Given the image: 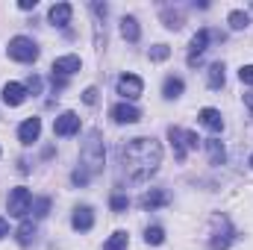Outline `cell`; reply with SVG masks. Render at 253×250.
Returning <instances> with one entry per match:
<instances>
[{
    "instance_id": "1",
    "label": "cell",
    "mask_w": 253,
    "mask_h": 250,
    "mask_svg": "<svg viewBox=\"0 0 253 250\" xmlns=\"http://www.w3.org/2000/svg\"><path fill=\"white\" fill-rule=\"evenodd\" d=\"M118 165H121V174L129 183H144L162 165V144L150 135L129 138L126 144L118 147Z\"/></svg>"
},
{
    "instance_id": "2",
    "label": "cell",
    "mask_w": 253,
    "mask_h": 250,
    "mask_svg": "<svg viewBox=\"0 0 253 250\" xmlns=\"http://www.w3.org/2000/svg\"><path fill=\"white\" fill-rule=\"evenodd\" d=\"M103 138H100V129H88V135H85V141H83V147H80V168L88 174V177H94V174H100L103 171Z\"/></svg>"
},
{
    "instance_id": "3",
    "label": "cell",
    "mask_w": 253,
    "mask_h": 250,
    "mask_svg": "<svg viewBox=\"0 0 253 250\" xmlns=\"http://www.w3.org/2000/svg\"><path fill=\"white\" fill-rule=\"evenodd\" d=\"M233 239H236V230H233V224H230V218L227 215H212V239H209V248L212 250H227L233 245Z\"/></svg>"
},
{
    "instance_id": "4",
    "label": "cell",
    "mask_w": 253,
    "mask_h": 250,
    "mask_svg": "<svg viewBox=\"0 0 253 250\" xmlns=\"http://www.w3.org/2000/svg\"><path fill=\"white\" fill-rule=\"evenodd\" d=\"M168 138H171V144H174V156H177V162H186L189 150H197V144H200L197 132H191V129H180V126H171V129H168Z\"/></svg>"
},
{
    "instance_id": "5",
    "label": "cell",
    "mask_w": 253,
    "mask_h": 250,
    "mask_svg": "<svg viewBox=\"0 0 253 250\" xmlns=\"http://www.w3.org/2000/svg\"><path fill=\"white\" fill-rule=\"evenodd\" d=\"M9 56L15 62H36L39 59V44L33 39H27V36H15L9 42Z\"/></svg>"
},
{
    "instance_id": "6",
    "label": "cell",
    "mask_w": 253,
    "mask_h": 250,
    "mask_svg": "<svg viewBox=\"0 0 253 250\" xmlns=\"http://www.w3.org/2000/svg\"><path fill=\"white\" fill-rule=\"evenodd\" d=\"M6 206H9V215H12V218H27V212L33 209V194H30V188H24V186L12 188Z\"/></svg>"
},
{
    "instance_id": "7",
    "label": "cell",
    "mask_w": 253,
    "mask_h": 250,
    "mask_svg": "<svg viewBox=\"0 0 253 250\" xmlns=\"http://www.w3.org/2000/svg\"><path fill=\"white\" fill-rule=\"evenodd\" d=\"M168 203H171V194H168L165 188H150V191H144V194L138 197V206L147 209V212H153V209H159V206H168Z\"/></svg>"
},
{
    "instance_id": "8",
    "label": "cell",
    "mask_w": 253,
    "mask_h": 250,
    "mask_svg": "<svg viewBox=\"0 0 253 250\" xmlns=\"http://www.w3.org/2000/svg\"><path fill=\"white\" fill-rule=\"evenodd\" d=\"M141 91H144L141 77H135V74H124V77L118 80V94H121V97H126V100H135Z\"/></svg>"
},
{
    "instance_id": "9",
    "label": "cell",
    "mask_w": 253,
    "mask_h": 250,
    "mask_svg": "<svg viewBox=\"0 0 253 250\" xmlns=\"http://www.w3.org/2000/svg\"><path fill=\"white\" fill-rule=\"evenodd\" d=\"M80 132V115L77 112H62L56 121H53V135H74Z\"/></svg>"
},
{
    "instance_id": "10",
    "label": "cell",
    "mask_w": 253,
    "mask_h": 250,
    "mask_svg": "<svg viewBox=\"0 0 253 250\" xmlns=\"http://www.w3.org/2000/svg\"><path fill=\"white\" fill-rule=\"evenodd\" d=\"M71 227L80 230V233H88V230L94 227V212H91V206H77L74 215H71Z\"/></svg>"
},
{
    "instance_id": "11",
    "label": "cell",
    "mask_w": 253,
    "mask_h": 250,
    "mask_svg": "<svg viewBox=\"0 0 253 250\" xmlns=\"http://www.w3.org/2000/svg\"><path fill=\"white\" fill-rule=\"evenodd\" d=\"M209 39H212V33H209V30H197V33H194V39H191V47H189V65H191V68L200 62V53L206 50Z\"/></svg>"
},
{
    "instance_id": "12",
    "label": "cell",
    "mask_w": 253,
    "mask_h": 250,
    "mask_svg": "<svg viewBox=\"0 0 253 250\" xmlns=\"http://www.w3.org/2000/svg\"><path fill=\"white\" fill-rule=\"evenodd\" d=\"M112 121L115 124H135L138 118H141V112L132 106V103H118V106H112Z\"/></svg>"
},
{
    "instance_id": "13",
    "label": "cell",
    "mask_w": 253,
    "mask_h": 250,
    "mask_svg": "<svg viewBox=\"0 0 253 250\" xmlns=\"http://www.w3.org/2000/svg\"><path fill=\"white\" fill-rule=\"evenodd\" d=\"M27 100V85L21 83H6L3 85V103L6 106H21Z\"/></svg>"
},
{
    "instance_id": "14",
    "label": "cell",
    "mask_w": 253,
    "mask_h": 250,
    "mask_svg": "<svg viewBox=\"0 0 253 250\" xmlns=\"http://www.w3.org/2000/svg\"><path fill=\"white\" fill-rule=\"evenodd\" d=\"M39 132H42V118H27L24 124L18 126V138H21V144H33V141H39Z\"/></svg>"
},
{
    "instance_id": "15",
    "label": "cell",
    "mask_w": 253,
    "mask_h": 250,
    "mask_svg": "<svg viewBox=\"0 0 253 250\" xmlns=\"http://www.w3.org/2000/svg\"><path fill=\"white\" fill-rule=\"evenodd\" d=\"M71 15H74V6H71V3H53L47 18H50L53 27H68V24H71Z\"/></svg>"
},
{
    "instance_id": "16",
    "label": "cell",
    "mask_w": 253,
    "mask_h": 250,
    "mask_svg": "<svg viewBox=\"0 0 253 250\" xmlns=\"http://www.w3.org/2000/svg\"><path fill=\"white\" fill-rule=\"evenodd\" d=\"M83 68V62H80V56H59L56 62H53V74H59V77H71V74H77Z\"/></svg>"
},
{
    "instance_id": "17",
    "label": "cell",
    "mask_w": 253,
    "mask_h": 250,
    "mask_svg": "<svg viewBox=\"0 0 253 250\" xmlns=\"http://www.w3.org/2000/svg\"><path fill=\"white\" fill-rule=\"evenodd\" d=\"M197 118H200V124L209 126L212 132H221V129H224V118H221V112H218V109H212V106L200 109V115H197Z\"/></svg>"
},
{
    "instance_id": "18",
    "label": "cell",
    "mask_w": 253,
    "mask_h": 250,
    "mask_svg": "<svg viewBox=\"0 0 253 250\" xmlns=\"http://www.w3.org/2000/svg\"><path fill=\"white\" fill-rule=\"evenodd\" d=\"M183 88H186V83H183L180 77H165L162 97H165V100H174V97H180V94H183Z\"/></svg>"
},
{
    "instance_id": "19",
    "label": "cell",
    "mask_w": 253,
    "mask_h": 250,
    "mask_svg": "<svg viewBox=\"0 0 253 250\" xmlns=\"http://www.w3.org/2000/svg\"><path fill=\"white\" fill-rule=\"evenodd\" d=\"M206 83H209V88H224V83H227V77H224V65L221 62H215V65H209V71H206Z\"/></svg>"
},
{
    "instance_id": "20",
    "label": "cell",
    "mask_w": 253,
    "mask_h": 250,
    "mask_svg": "<svg viewBox=\"0 0 253 250\" xmlns=\"http://www.w3.org/2000/svg\"><path fill=\"white\" fill-rule=\"evenodd\" d=\"M121 36H124L126 42H138V39H141L138 21H135L132 15H126V18H121Z\"/></svg>"
},
{
    "instance_id": "21",
    "label": "cell",
    "mask_w": 253,
    "mask_h": 250,
    "mask_svg": "<svg viewBox=\"0 0 253 250\" xmlns=\"http://www.w3.org/2000/svg\"><path fill=\"white\" fill-rule=\"evenodd\" d=\"M206 150H209V162H212V165H224L227 150H224V144H221L218 138H209V141H206Z\"/></svg>"
},
{
    "instance_id": "22",
    "label": "cell",
    "mask_w": 253,
    "mask_h": 250,
    "mask_svg": "<svg viewBox=\"0 0 253 250\" xmlns=\"http://www.w3.org/2000/svg\"><path fill=\"white\" fill-rule=\"evenodd\" d=\"M15 239H18V245H21V248H27V245H33V239H36V224H33V221H24V224L18 227V233H15Z\"/></svg>"
},
{
    "instance_id": "23",
    "label": "cell",
    "mask_w": 253,
    "mask_h": 250,
    "mask_svg": "<svg viewBox=\"0 0 253 250\" xmlns=\"http://www.w3.org/2000/svg\"><path fill=\"white\" fill-rule=\"evenodd\" d=\"M162 24H165L168 30H180V27H183V12H180V9H171V6L162 9Z\"/></svg>"
},
{
    "instance_id": "24",
    "label": "cell",
    "mask_w": 253,
    "mask_h": 250,
    "mask_svg": "<svg viewBox=\"0 0 253 250\" xmlns=\"http://www.w3.org/2000/svg\"><path fill=\"white\" fill-rule=\"evenodd\" d=\"M126 245H129V236H126L124 230H118V233L109 236V242L103 245V250H126Z\"/></svg>"
},
{
    "instance_id": "25",
    "label": "cell",
    "mask_w": 253,
    "mask_h": 250,
    "mask_svg": "<svg viewBox=\"0 0 253 250\" xmlns=\"http://www.w3.org/2000/svg\"><path fill=\"white\" fill-rule=\"evenodd\" d=\"M227 21H230V27H233V30H245V27L251 24V15H248V12H242V9H233Z\"/></svg>"
},
{
    "instance_id": "26",
    "label": "cell",
    "mask_w": 253,
    "mask_h": 250,
    "mask_svg": "<svg viewBox=\"0 0 253 250\" xmlns=\"http://www.w3.org/2000/svg\"><path fill=\"white\" fill-rule=\"evenodd\" d=\"M144 242L153 245V248L162 245V242H165V230H162V227H147V230H144Z\"/></svg>"
},
{
    "instance_id": "27",
    "label": "cell",
    "mask_w": 253,
    "mask_h": 250,
    "mask_svg": "<svg viewBox=\"0 0 253 250\" xmlns=\"http://www.w3.org/2000/svg\"><path fill=\"white\" fill-rule=\"evenodd\" d=\"M33 212H36V218H47V215H50V197L33 200Z\"/></svg>"
},
{
    "instance_id": "28",
    "label": "cell",
    "mask_w": 253,
    "mask_h": 250,
    "mask_svg": "<svg viewBox=\"0 0 253 250\" xmlns=\"http://www.w3.org/2000/svg\"><path fill=\"white\" fill-rule=\"evenodd\" d=\"M168 56H171V47H168V44H153V47H150V59H153V62H165Z\"/></svg>"
},
{
    "instance_id": "29",
    "label": "cell",
    "mask_w": 253,
    "mask_h": 250,
    "mask_svg": "<svg viewBox=\"0 0 253 250\" xmlns=\"http://www.w3.org/2000/svg\"><path fill=\"white\" fill-rule=\"evenodd\" d=\"M109 206H112V212H126V209H129V197H126V194H112Z\"/></svg>"
},
{
    "instance_id": "30",
    "label": "cell",
    "mask_w": 253,
    "mask_h": 250,
    "mask_svg": "<svg viewBox=\"0 0 253 250\" xmlns=\"http://www.w3.org/2000/svg\"><path fill=\"white\" fill-rule=\"evenodd\" d=\"M88 180H91V177H88V174H85V171H83V168H77V171H74V174H71V183H74V186H88Z\"/></svg>"
},
{
    "instance_id": "31",
    "label": "cell",
    "mask_w": 253,
    "mask_h": 250,
    "mask_svg": "<svg viewBox=\"0 0 253 250\" xmlns=\"http://www.w3.org/2000/svg\"><path fill=\"white\" fill-rule=\"evenodd\" d=\"M27 91H30V94H42V77L33 74V77L27 80Z\"/></svg>"
},
{
    "instance_id": "32",
    "label": "cell",
    "mask_w": 253,
    "mask_h": 250,
    "mask_svg": "<svg viewBox=\"0 0 253 250\" xmlns=\"http://www.w3.org/2000/svg\"><path fill=\"white\" fill-rule=\"evenodd\" d=\"M239 80H242V83H248V85H253V65H242Z\"/></svg>"
},
{
    "instance_id": "33",
    "label": "cell",
    "mask_w": 253,
    "mask_h": 250,
    "mask_svg": "<svg viewBox=\"0 0 253 250\" xmlns=\"http://www.w3.org/2000/svg\"><path fill=\"white\" fill-rule=\"evenodd\" d=\"M97 94H100V91L91 85V88H85V91H83V100H85L88 106H94V103H97Z\"/></svg>"
},
{
    "instance_id": "34",
    "label": "cell",
    "mask_w": 253,
    "mask_h": 250,
    "mask_svg": "<svg viewBox=\"0 0 253 250\" xmlns=\"http://www.w3.org/2000/svg\"><path fill=\"white\" fill-rule=\"evenodd\" d=\"M50 85L59 91V88H65L68 85V77H59V74H50Z\"/></svg>"
},
{
    "instance_id": "35",
    "label": "cell",
    "mask_w": 253,
    "mask_h": 250,
    "mask_svg": "<svg viewBox=\"0 0 253 250\" xmlns=\"http://www.w3.org/2000/svg\"><path fill=\"white\" fill-rule=\"evenodd\" d=\"M3 236H9V224H6V218H0V239Z\"/></svg>"
},
{
    "instance_id": "36",
    "label": "cell",
    "mask_w": 253,
    "mask_h": 250,
    "mask_svg": "<svg viewBox=\"0 0 253 250\" xmlns=\"http://www.w3.org/2000/svg\"><path fill=\"white\" fill-rule=\"evenodd\" d=\"M18 6H21V9H36V0H21Z\"/></svg>"
},
{
    "instance_id": "37",
    "label": "cell",
    "mask_w": 253,
    "mask_h": 250,
    "mask_svg": "<svg viewBox=\"0 0 253 250\" xmlns=\"http://www.w3.org/2000/svg\"><path fill=\"white\" fill-rule=\"evenodd\" d=\"M245 103H248V109L253 112V91H248V94H245Z\"/></svg>"
},
{
    "instance_id": "38",
    "label": "cell",
    "mask_w": 253,
    "mask_h": 250,
    "mask_svg": "<svg viewBox=\"0 0 253 250\" xmlns=\"http://www.w3.org/2000/svg\"><path fill=\"white\" fill-rule=\"evenodd\" d=\"M251 168H253V156H251Z\"/></svg>"
}]
</instances>
